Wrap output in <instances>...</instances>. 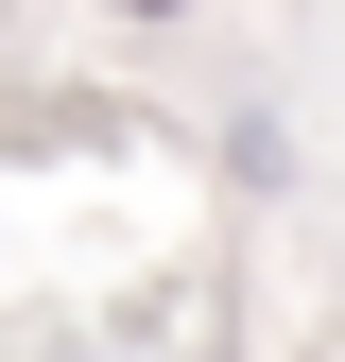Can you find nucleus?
<instances>
[{
	"label": "nucleus",
	"instance_id": "1",
	"mask_svg": "<svg viewBox=\"0 0 345 362\" xmlns=\"http://www.w3.org/2000/svg\"><path fill=\"white\" fill-rule=\"evenodd\" d=\"M121 18H172V0H121Z\"/></svg>",
	"mask_w": 345,
	"mask_h": 362
}]
</instances>
